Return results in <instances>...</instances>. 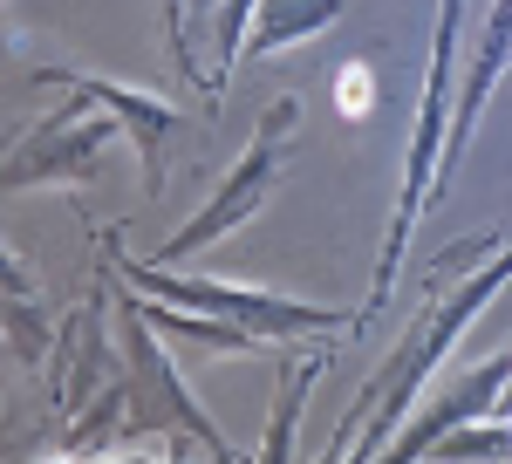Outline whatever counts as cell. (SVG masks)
<instances>
[{
	"label": "cell",
	"instance_id": "1",
	"mask_svg": "<svg viewBox=\"0 0 512 464\" xmlns=\"http://www.w3.org/2000/svg\"><path fill=\"white\" fill-rule=\"evenodd\" d=\"M506 280H512V246L499 239V232L444 246L431 267H424L431 301H424V308H417V321L403 328V342L383 355V369L355 389V403L342 410V430H335L328 458L342 464L349 451H355V458H390L396 424L410 417L417 389L437 376V362H444V355H451V342L465 335V321H472V314L485 308Z\"/></svg>",
	"mask_w": 512,
	"mask_h": 464
},
{
	"label": "cell",
	"instance_id": "2",
	"mask_svg": "<svg viewBox=\"0 0 512 464\" xmlns=\"http://www.w3.org/2000/svg\"><path fill=\"white\" fill-rule=\"evenodd\" d=\"M103 260L137 287V294H158L178 308H205L226 314L239 328H253L260 342H308V335H342L362 328L369 308H335V301H294V294H267V287H239V280H192V273H171V260H137L123 253V232H103Z\"/></svg>",
	"mask_w": 512,
	"mask_h": 464
},
{
	"label": "cell",
	"instance_id": "3",
	"mask_svg": "<svg viewBox=\"0 0 512 464\" xmlns=\"http://www.w3.org/2000/svg\"><path fill=\"white\" fill-rule=\"evenodd\" d=\"M458 21H465V0H437V35H431V82H424V110H417V137H410V164H403V192H396V219L383 232V260H376V280H369V321L376 308L396 294V273L410 260V232L424 219V205L437 198V157H444V137H451V62H458Z\"/></svg>",
	"mask_w": 512,
	"mask_h": 464
},
{
	"label": "cell",
	"instance_id": "4",
	"mask_svg": "<svg viewBox=\"0 0 512 464\" xmlns=\"http://www.w3.org/2000/svg\"><path fill=\"white\" fill-rule=\"evenodd\" d=\"M123 396H130V424H123V444L117 451H178L171 437H192L205 444L219 464H233L239 451L219 437V424L198 410V396L178 383V369H171V355L158 348L151 335V314L137 308V301H123Z\"/></svg>",
	"mask_w": 512,
	"mask_h": 464
},
{
	"label": "cell",
	"instance_id": "5",
	"mask_svg": "<svg viewBox=\"0 0 512 464\" xmlns=\"http://www.w3.org/2000/svg\"><path fill=\"white\" fill-rule=\"evenodd\" d=\"M294 130H301V103L294 96H274L267 103V116L253 123V144L239 151V164L219 178V192L198 205L185 226L171 232L158 246V260H185V253H205L212 239H226V232H239L260 205H267V192H274L280 178V157H287V144H294Z\"/></svg>",
	"mask_w": 512,
	"mask_h": 464
},
{
	"label": "cell",
	"instance_id": "6",
	"mask_svg": "<svg viewBox=\"0 0 512 464\" xmlns=\"http://www.w3.org/2000/svg\"><path fill=\"white\" fill-rule=\"evenodd\" d=\"M123 137V123L103 103H89L82 89H69V103L55 116H41L28 137H14L7 151V192H28V185H89L103 178V157Z\"/></svg>",
	"mask_w": 512,
	"mask_h": 464
},
{
	"label": "cell",
	"instance_id": "7",
	"mask_svg": "<svg viewBox=\"0 0 512 464\" xmlns=\"http://www.w3.org/2000/svg\"><path fill=\"white\" fill-rule=\"evenodd\" d=\"M110 260L96 267V287H89V301H82L69 321H62V335H55V355H48V403H55V417L62 424H76L82 410L103 396V389L123 383V348H110Z\"/></svg>",
	"mask_w": 512,
	"mask_h": 464
},
{
	"label": "cell",
	"instance_id": "8",
	"mask_svg": "<svg viewBox=\"0 0 512 464\" xmlns=\"http://www.w3.org/2000/svg\"><path fill=\"white\" fill-rule=\"evenodd\" d=\"M35 82H62V89H82L89 103H103L123 123L137 164H144V192L164 198V151H171V137H185V116L171 110L164 96L130 89V82H110V76H89V69H35Z\"/></svg>",
	"mask_w": 512,
	"mask_h": 464
},
{
	"label": "cell",
	"instance_id": "9",
	"mask_svg": "<svg viewBox=\"0 0 512 464\" xmlns=\"http://www.w3.org/2000/svg\"><path fill=\"white\" fill-rule=\"evenodd\" d=\"M506 389H512V348H499V355H485L478 369H465V376L444 389V396H437V403L424 410V417H417V424L396 430L390 458H431L437 437H451L458 424H478V417H492Z\"/></svg>",
	"mask_w": 512,
	"mask_h": 464
},
{
	"label": "cell",
	"instance_id": "10",
	"mask_svg": "<svg viewBox=\"0 0 512 464\" xmlns=\"http://www.w3.org/2000/svg\"><path fill=\"white\" fill-rule=\"evenodd\" d=\"M512 69V0H492V14H485V28H478V55L465 82H458V110H451V137H444V157H437V192L451 185V171L465 164V144H472V123L485 110V96H492V82Z\"/></svg>",
	"mask_w": 512,
	"mask_h": 464
},
{
	"label": "cell",
	"instance_id": "11",
	"mask_svg": "<svg viewBox=\"0 0 512 464\" xmlns=\"http://www.w3.org/2000/svg\"><path fill=\"white\" fill-rule=\"evenodd\" d=\"M55 335H62V328L48 321V294H35V287H28L21 253H7V355H14V369H21V376L48 369Z\"/></svg>",
	"mask_w": 512,
	"mask_h": 464
},
{
	"label": "cell",
	"instance_id": "12",
	"mask_svg": "<svg viewBox=\"0 0 512 464\" xmlns=\"http://www.w3.org/2000/svg\"><path fill=\"white\" fill-rule=\"evenodd\" d=\"M342 21V0H260L253 14V35H246V55H280L294 41H315L321 28Z\"/></svg>",
	"mask_w": 512,
	"mask_h": 464
},
{
	"label": "cell",
	"instance_id": "13",
	"mask_svg": "<svg viewBox=\"0 0 512 464\" xmlns=\"http://www.w3.org/2000/svg\"><path fill=\"white\" fill-rule=\"evenodd\" d=\"M321 376H328V348L301 355V362H280V396H274V424L260 437V458H294V424H301V403L315 396Z\"/></svg>",
	"mask_w": 512,
	"mask_h": 464
},
{
	"label": "cell",
	"instance_id": "14",
	"mask_svg": "<svg viewBox=\"0 0 512 464\" xmlns=\"http://www.w3.org/2000/svg\"><path fill=\"white\" fill-rule=\"evenodd\" d=\"M253 14H260V0H219V14H212V41H219V62H212L205 116H219V96H226V82H233L239 55H246V35H253Z\"/></svg>",
	"mask_w": 512,
	"mask_h": 464
},
{
	"label": "cell",
	"instance_id": "15",
	"mask_svg": "<svg viewBox=\"0 0 512 464\" xmlns=\"http://www.w3.org/2000/svg\"><path fill=\"white\" fill-rule=\"evenodd\" d=\"M362 103H376V89H369V69H362V62H349V69H342V110L362 116Z\"/></svg>",
	"mask_w": 512,
	"mask_h": 464
}]
</instances>
